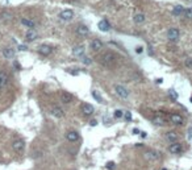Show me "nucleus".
<instances>
[{"instance_id":"obj_24","label":"nucleus","mask_w":192,"mask_h":170,"mask_svg":"<svg viewBox=\"0 0 192 170\" xmlns=\"http://www.w3.org/2000/svg\"><path fill=\"white\" fill-rule=\"evenodd\" d=\"M21 24H23L24 26H28V28H30V29H33L34 28V21H32V20H29V19H23L21 20Z\"/></svg>"},{"instance_id":"obj_26","label":"nucleus","mask_w":192,"mask_h":170,"mask_svg":"<svg viewBox=\"0 0 192 170\" xmlns=\"http://www.w3.org/2000/svg\"><path fill=\"white\" fill-rule=\"evenodd\" d=\"M92 95H94V99L98 102V103H103V98L100 96V94H99V92L94 91V92H92Z\"/></svg>"},{"instance_id":"obj_4","label":"nucleus","mask_w":192,"mask_h":170,"mask_svg":"<svg viewBox=\"0 0 192 170\" xmlns=\"http://www.w3.org/2000/svg\"><path fill=\"white\" fill-rule=\"evenodd\" d=\"M24 147H25V141H24V140H21V138H16V140L12 142V149H13L14 152H17V153L23 152Z\"/></svg>"},{"instance_id":"obj_13","label":"nucleus","mask_w":192,"mask_h":170,"mask_svg":"<svg viewBox=\"0 0 192 170\" xmlns=\"http://www.w3.org/2000/svg\"><path fill=\"white\" fill-rule=\"evenodd\" d=\"M72 55L76 58H82L84 55V46H82V45L75 46L74 49H72Z\"/></svg>"},{"instance_id":"obj_21","label":"nucleus","mask_w":192,"mask_h":170,"mask_svg":"<svg viewBox=\"0 0 192 170\" xmlns=\"http://www.w3.org/2000/svg\"><path fill=\"white\" fill-rule=\"evenodd\" d=\"M3 55L7 58V59H11V58H13V55H14V50L12 49V48H6V49H3Z\"/></svg>"},{"instance_id":"obj_1","label":"nucleus","mask_w":192,"mask_h":170,"mask_svg":"<svg viewBox=\"0 0 192 170\" xmlns=\"http://www.w3.org/2000/svg\"><path fill=\"white\" fill-rule=\"evenodd\" d=\"M100 62L104 66H113L117 62V55L112 52H107L100 57Z\"/></svg>"},{"instance_id":"obj_35","label":"nucleus","mask_w":192,"mask_h":170,"mask_svg":"<svg viewBox=\"0 0 192 170\" xmlns=\"http://www.w3.org/2000/svg\"><path fill=\"white\" fill-rule=\"evenodd\" d=\"M26 49H28V48H26L25 45H20V46H19V50H20V52H23V50H26Z\"/></svg>"},{"instance_id":"obj_25","label":"nucleus","mask_w":192,"mask_h":170,"mask_svg":"<svg viewBox=\"0 0 192 170\" xmlns=\"http://www.w3.org/2000/svg\"><path fill=\"white\" fill-rule=\"evenodd\" d=\"M153 123H154L155 125H163L164 120L162 116H154V117H153Z\"/></svg>"},{"instance_id":"obj_19","label":"nucleus","mask_w":192,"mask_h":170,"mask_svg":"<svg viewBox=\"0 0 192 170\" xmlns=\"http://www.w3.org/2000/svg\"><path fill=\"white\" fill-rule=\"evenodd\" d=\"M98 26H99V29H100L101 32H108L109 28H111V25H109V23L107 20H101L100 23L98 24Z\"/></svg>"},{"instance_id":"obj_8","label":"nucleus","mask_w":192,"mask_h":170,"mask_svg":"<svg viewBox=\"0 0 192 170\" xmlns=\"http://www.w3.org/2000/svg\"><path fill=\"white\" fill-rule=\"evenodd\" d=\"M89 33V29L87 25H84V24H79V25L76 26V35L81 36V37H86V36H88Z\"/></svg>"},{"instance_id":"obj_39","label":"nucleus","mask_w":192,"mask_h":170,"mask_svg":"<svg viewBox=\"0 0 192 170\" xmlns=\"http://www.w3.org/2000/svg\"><path fill=\"white\" fill-rule=\"evenodd\" d=\"M155 82H157V83H162V82H163V79H157Z\"/></svg>"},{"instance_id":"obj_32","label":"nucleus","mask_w":192,"mask_h":170,"mask_svg":"<svg viewBox=\"0 0 192 170\" xmlns=\"http://www.w3.org/2000/svg\"><path fill=\"white\" fill-rule=\"evenodd\" d=\"M169 94H170V95H171V98L174 99V100H176V99H178V94H176V92H175L174 90H170V91H169Z\"/></svg>"},{"instance_id":"obj_31","label":"nucleus","mask_w":192,"mask_h":170,"mask_svg":"<svg viewBox=\"0 0 192 170\" xmlns=\"http://www.w3.org/2000/svg\"><path fill=\"white\" fill-rule=\"evenodd\" d=\"M82 61H83V64H86V65H91L92 64V61H91V58H88V57H82Z\"/></svg>"},{"instance_id":"obj_27","label":"nucleus","mask_w":192,"mask_h":170,"mask_svg":"<svg viewBox=\"0 0 192 170\" xmlns=\"http://www.w3.org/2000/svg\"><path fill=\"white\" fill-rule=\"evenodd\" d=\"M124 116V112L121 110H116L115 112H113V117L115 119H121Z\"/></svg>"},{"instance_id":"obj_15","label":"nucleus","mask_w":192,"mask_h":170,"mask_svg":"<svg viewBox=\"0 0 192 170\" xmlns=\"http://www.w3.org/2000/svg\"><path fill=\"white\" fill-rule=\"evenodd\" d=\"M8 83V74L6 71H0V90L4 88Z\"/></svg>"},{"instance_id":"obj_18","label":"nucleus","mask_w":192,"mask_h":170,"mask_svg":"<svg viewBox=\"0 0 192 170\" xmlns=\"http://www.w3.org/2000/svg\"><path fill=\"white\" fill-rule=\"evenodd\" d=\"M61 100H62V103L69 104L72 102V95L69 94V92H62V94H61Z\"/></svg>"},{"instance_id":"obj_23","label":"nucleus","mask_w":192,"mask_h":170,"mask_svg":"<svg viewBox=\"0 0 192 170\" xmlns=\"http://www.w3.org/2000/svg\"><path fill=\"white\" fill-rule=\"evenodd\" d=\"M25 38H26V41H34L38 38V35H37V32H34V30H29V32L25 35Z\"/></svg>"},{"instance_id":"obj_33","label":"nucleus","mask_w":192,"mask_h":170,"mask_svg":"<svg viewBox=\"0 0 192 170\" xmlns=\"http://www.w3.org/2000/svg\"><path fill=\"white\" fill-rule=\"evenodd\" d=\"M124 117H125V120H128V121H130L132 120V112H125L124 113Z\"/></svg>"},{"instance_id":"obj_6","label":"nucleus","mask_w":192,"mask_h":170,"mask_svg":"<svg viewBox=\"0 0 192 170\" xmlns=\"http://www.w3.org/2000/svg\"><path fill=\"white\" fill-rule=\"evenodd\" d=\"M183 150V147H182L180 142H170L169 145V152L171 153V154H179V153Z\"/></svg>"},{"instance_id":"obj_36","label":"nucleus","mask_w":192,"mask_h":170,"mask_svg":"<svg viewBox=\"0 0 192 170\" xmlns=\"http://www.w3.org/2000/svg\"><path fill=\"white\" fill-rule=\"evenodd\" d=\"M142 48H141V46H140V48H137V49H136V53H138V54H140V53H142Z\"/></svg>"},{"instance_id":"obj_37","label":"nucleus","mask_w":192,"mask_h":170,"mask_svg":"<svg viewBox=\"0 0 192 170\" xmlns=\"http://www.w3.org/2000/svg\"><path fill=\"white\" fill-rule=\"evenodd\" d=\"M133 133H134V135H137V133H141V132H140L138 129H136V128H134V129H133Z\"/></svg>"},{"instance_id":"obj_5","label":"nucleus","mask_w":192,"mask_h":170,"mask_svg":"<svg viewBox=\"0 0 192 170\" xmlns=\"http://www.w3.org/2000/svg\"><path fill=\"white\" fill-rule=\"evenodd\" d=\"M180 37V32H179L178 28H170L169 32H167V38L170 41H178Z\"/></svg>"},{"instance_id":"obj_28","label":"nucleus","mask_w":192,"mask_h":170,"mask_svg":"<svg viewBox=\"0 0 192 170\" xmlns=\"http://www.w3.org/2000/svg\"><path fill=\"white\" fill-rule=\"evenodd\" d=\"M184 66H186L187 69H192V58H187V59L184 61Z\"/></svg>"},{"instance_id":"obj_7","label":"nucleus","mask_w":192,"mask_h":170,"mask_svg":"<svg viewBox=\"0 0 192 170\" xmlns=\"http://www.w3.org/2000/svg\"><path fill=\"white\" fill-rule=\"evenodd\" d=\"M38 53L41 55H43V57H47V55H50L53 53V48L50 45H47V44H43V45H41L38 48Z\"/></svg>"},{"instance_id":"obj_34","label":"nucleus","mask_w":192,"mask_h":170,"mask_svg":"<svg viewBox=\"0 0 192 170\" xmlns=\"http://www.w3.org/2000/svg\"><path fill=\"white\" fill-rule=\"evenodd\" d=\"M89 124H91L92 127H95V125H98V120H95V119H94V120L89 121Z\"/></svg>"},{"instance_id":"obj_16","label":"nucleus","mask_w":192,"mask_h":170,"mask_svg":"<svg viewBox=\"0 0 192 170\" xmlns=\"http://www.w3.org/2000/svg\"><path fill=\"white\" fill-rule=\"evenodd\" d=\"M52 115L57 119H62L63 116H65V111H63L61 107H54L52 110Z\"/></svg>"},{"instance_id":"obj_20","label":"nucleus","mask_w":192,"mask_h":170,"mask_svg":"<svg viewBox=\"0 0 192 170\" xmlns=\"http://www.w3.org/2000/svg\"><path fill=\"white\" fill-rule=\"evenodd\" d=\"M184 11H186V8H184L183 6H175L174 9H172V15L180 16V15H184Z\"/></svg>"},{"instance_id":"obj_38","label":"nucleus","mask_w":192,"mask_h":170,"mask_svg":"<svg viewBox=\"0 0 192 170\" xmlns=\"http://www.w3.org/2000/svg\"><path fill=\"white\" fill-rule=\"evenodd\" d=\"M141 136H142V138H146V133L145 132H141Z\"/></svg>"},{"instance_id":"obj_3","label":"nucleus","mask_w":192,"mask_h":170,"mask_svg":"<svg viewBox=\"0 0 192 170\" xmlns=\"http://www.w3.org/2000/svg\"><path fill=\"white\" fill-rule=\"evenodd\" d=\"M115 91H116V94H117L118 98H121V99H128L129 98V91H128L124 86H121V84H116Z\"/></svg>"},{"instance_id":"obj_29","label":"nucleus","mask_w":192,"mask_h":170,"mask_svg":"<svg viewBox=\"0 0 192 170\" xmlns=\"http://www.w3.org/2000/svg\"><path fill=\"white\" fill-rule=\"evenodd\" d=\"M184 15H186L187 19H191L192 20V8H187L186 11H184Z\"/></svg>"},{"instance_id":"obj_9","label":"nucleus","mask_w":192,"mask_h":170,"mask_svg":"<svg viewBox=\"0 0 192 170\" xmlns=\"http://www.w3.org/2000/svg\"><path fill=\"white\" fill-rule=\"evenodd\" d=\"M170 121H171L174 125H182L184 123V119L182 115H179V113H172L171 116H170Z\"/></svg>"},{"instance_id":"obj_10","label":"nucleus","mask_w":192,"mask_h":170,"mask_svg":"<svg viewBox=\"0 0 192 170\" xmlns=\"http://www.w3.org/2000/svg\"><path fill=\"white\" fill-rule=\"evenodd\" d=\"M72 17H74V12H72L71 9H65V11H62L59 13V19L63 21H69V20H71Z\"/></svg>"},{"instance_id":"obj_14","label":"nucleus","mask_w":192,"mask_h":170,"mask_svg":"<svg viewBox=\"0 0 192 170\" xmlns=\"http://www.w3.org/2000/svg\"><path fill=\"white\" fill-rule=\"evenodd\" d=\"M164 137H166L167 141L175 142V141H178L179 136H178V133H176V132H174V131H170V132H167L166 135H164Z\"/></svg>"},{"instance_id":"obj_2","label":"nucleus","mask_w":192,"mask_h":170,"mask_svg":"<svg viewBox=\"0 0 192 170\" xmlns=\"http://www.w3.org/2000/svg\"><path fill=\"white\" fill-rule=\"evenodd\" d=\"M161 157V153H158L157 150H146V152H143V158L147 160V161H157L159 160Z\"/></svg>"},{"instance_id":"obj_17","label":"nucleus","mask_w":192,"mask_h":170,"mask_svg":"<svg viewBox=\"0 0 192 170\" xmlns=\"http://www.w3.org/2000/svg\"><path fill=\"white\" fill-rule=\"evenodd\" d=\"M101 48H103V42H101L99 38H95V40L91 42V49L94 50V52H99Z\"/></svg>"},{"instance_id":"obj_11","label":"nucleus","mask_w":192,"mask_h":170,"mask_svg":"<svg viewBox=\"0 0 192 170\" xmlns=\"http://www.w3.org/2000/svg\"><path fill=\"white\" fill-rule=\"evenodd\" d=\"M79 133L78 132H75V131H70V132H67L66 133V140L69 142H76V141H79Z\"/></svg>"},{"instance_id":"obj_30","label":"nucleus","mask_w":192,"mask_h":170,"mask_svg":"<svg viewBox=\"0 0 192 170\" xmlns=\"http://www.w3.org/2000/svg\"><path fill=\"white\" fill-rule=\"evenodd\" d=\"M105 167H107V169H108V170H115V167H116V164H115V162H107V165H105Z\"/></svg>"},{"instance_id":"obj_22","label":"nucleus","mask_w":192,"mask_h":170,"mask_svg":"<svg viewBox=\"0 0 192 170\" xmlns=\"http://www.w3.org/2000/svg\"><path fill=\"white\" fill-rule=\"evenodd\" d=\"M133 21H134L136 24H142L143 21H145V15L141 13V12L136 13V15H134V17H133Z\"/></svg>"},{"instance_id":"obj_12","label":"nucleus","mask_w":192,"mask_h":170,"mask_svg":"<svg viewBox=\"0 0 192 170\" xmlns=\"http://www.w3.org/2000/svg\"><path fill=\"white\" fill-rule=\"evenodd\" d=\"M94 111H95V108H94L92 104H89V103H83V104H82V112H83L86 116H91L92 113H94Z\"/></svg>"}]
</instances>
